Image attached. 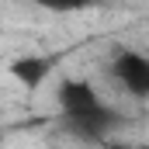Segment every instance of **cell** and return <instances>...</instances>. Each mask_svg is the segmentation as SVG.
<instances>
[{"mask_svg":"<svg viewBox=\"0 0 149 149\" xmlns=\"http://www.w3.org/2000/svg\"><path fill=\"white\" fill-rule=\"evenodd\" d=\"M63 125H66L73 135H80V139H87V142H97V139H104V135L118 132V128L125 125V118L114 111V108H108V104H97L94 111H87V114L63 118Z\"/></svg>","mask_w":149,"mask_h":149,"instance_id":"1","label":"cell"},{"mask_svg":"<svg viewBox=\"0 0 149 149\" xmlns=\"http://www.w3.org/2000/svg\"><path fill=\"white\" fill-rule=\"evenodd\" d=\"M111 76L139 101L149 97V56L142 52H118L111 63Z\"/></svg>","mask_w":149,"mask_h":149,"instance_id":"2","label":"cell"},{"mask_svg":"<svg viewBox=\"0 0 149 149\" xmlns=\"http://www.w3.org/2000/svg\"><path fill=\"white\" fill-rule=\"evenodd\" d=\"M59 108H63V118H76V114L94 111L97 104H104L97 97V90L87 83V80H63L59 83Z\"/></svg>","mask_w":149,"mask_h":149,"instance_id":"3","label":"cell"},{"mask_svg":"<svg viewBox=\"0 0 149 149\" xmlns=\"http://www.w3.org/2000/svg\"><path fill=\"white\" fill-rule=\"evenodd\" d=\"M10 73L24 87H42L45 76L52 73V59H45V56H21V59L10 63Z\"/></svg>","mask_w":149,"mask_h":149,"instance_id":"4","label":"cell"},{"mask_svg":"<svg viewBox=\"0 0 149 149\" xmlns=\"http://www.w3.org/2000/svg\"><path fill=\"white\" fill-rule=\"evenodd\" d=\"M38 7L45 10H56V14H73V10H83V7H94L97 0H35Z\"/></svg>","mask_w":149,"mask_h":149,"instance_id":"5","label":"cell"},{"mask_svg":"<svg viewBox=\"0 0 149 149\" xmlns=\"http://www.w3.org/2000/svg\"><path fill=\"white\" fill-rule=\"evenodd\" d=\"M135 149H149V146H135Z\"/></svg>","mask_w":149,"mask_h":149,"instance_id":"6","label":"cell"}]
</instances>
